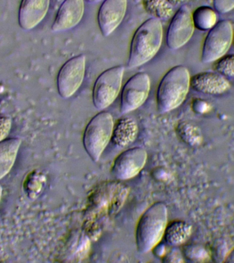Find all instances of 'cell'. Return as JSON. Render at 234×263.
Listing matches in <instances>:
<instances>
[{"instance_id":"cell-24","label":"cell","mask_w":234,"mask_h":263,"mask_svg":"<svg viewBox=\"0 0 234 263\" xmlns=\"http://www.w3.org/2000/svg\"><path fill=\"white\" fill-rule=\"evenodd\" d=\"M12 128V119L9 117L0 116V142L6 139Z\"/></svg>"},{"instance_id":"cell-30","label":"cell","mask_w":234,"mask_h":263,"mask_svg":"<svg viewBox=\"0 0 234 263\" xmlns=\"http://www.w3.org/2000/svg\"><path fill=\"white\" fill-rule=\"evenodd\" d=\"M88 2H90V3H94V2H99L102 1V0H86Z\"/></svg>"},{"instance_id":"cell-7","label":"cell","mask_w":234,"mask_h":263,"mask_svg":"<svg viewBox=\"0 0 234 263\" xmlns=\"http://www.w3.org/2000/svg\"><path fill=\"white\" fill-rule=\"evenodd\" d=\"M86 71V57L76 55L66 62L60 69L57 87L60 96L67 99L73 96L81 86Z\"/></svg>"},{"instance_id":"cell-33","label":"cell","mask_w":234,"mask_h":263,"mask_svg":"<svg viewBox=\"0 0 234 263\" xmlns=\"http://www.w3.org/2000/svg\"><path fill=\"white\" fill-rule=\"evenodd\" d=\"M233 42H234V33H233Z\"/></svg>"},{"instance_id":"cell-29","label":"cell","mask_w":234,"mask_h":263,"mask_svg":"<svg viewBox=\"0 0 234 263\" xmlns=\"http://www.w3.org/2000/svg\"><path fill=\"white\" fill-rule=\"evenodd\" d=\"M2 193H3V187H2V184H0V201H1Z\"/></svg>"},{"instance_id":"cell-9","label":"cell","mask_w":234,"mask_h":263,"mask_svg":"<svg viewBox=\"0 0 234 263\" xmlns=\"http://www.w3.org/2000/svg\"><path fill=\"white\" fill-rule=\"evenodd\" d=\"M192 12L186 5L182 6L174 14L167 31L166 43L171 49H178L184 46L194 32Z\"/></svg>"},{"instance_id":"cell-6","label":"cell","mask_w":234,"mask_h":263,"mask_svg":"<svg viewBox=\"0 0 234 263\" xmlns=\"http://www.w3.org/2000/svg\"><path fill=\"white\" fill-rule=\"evenodd\" d=\"M124 72V67L116 66L99 76L92 90V100L98 110H104L116 100L121 91Z\"/></svg>"},{"instance_id":"cell-18","label":"cell","mask_w":234,"mask_h":263,"mask_svg":"<svg viewBox=\"0 0 234 263\" xmlns=\"http://www.w3.org/2000/svg\"><path fill=\"white\" fill-rule=\"evenodd\" d=\"M192 20L195 28L198 30H210L217 24V13L209 6H200L192 12Z\"/></svg>"},{"instance_id":"cell-12","label":"cell","mask_w":234,"mask_h":263,"mask_svg":"<svg viewBox=\"0 0 234 263\" xmlns=\"http://www.w3.org/2000/svg\"><path fill=\"white\" fill-rule=\"evenodd\" d=\"M51 0H22L18 8V22L23 30L38 26L48 12Z\"/></svg>"},{"instance_id":"cell-22","label":"cell","mask_w":234,"mask_h":263,"mask_svg":"<svg viewBox=\"0 0 234 263\" xmlns=\"http://www.w3.org/2000/svg\"><path fill=\"white\" fill-rule=\"evenodd\" d=\"M184 254L187 258L192 261H203L207 258L206 252L204 249L197 246H188L184 249Z\"/></svg>"},{"instance_id":"cell-25","label":"cell","mask_w":234,"mask_h":263,"mask_svg":"<svg viewBox=\"0 0 234 263\" xmlns=\"http://www.w3.org/2000/svg\"><path fill=\"white\" fill-rule=\"evenodd\" d=\"M209 104L204 100L197 99L193 102L192 108L196 112L205 113L209 110Z\"/></svg>"},{"instance_id":"cell-32","label":"cell","mask_w":234,"mask_h":263,"mask_svg":"<svg viewBox=\"0 0 234 263\" xmlns=\"http://www.w3.org/2000/svg\"><path fill=\"white\" fill-rule=\"evenodd\" d=\"M134 1H135V2H141V0H134Z\"/></svg>"},{"instance_id":"cell-21","label":"cell","mask_w":234,"mask_h":263,"mask_svg":"<svg viewBox=\"0 0 234 263\" xmlns=\"http://www.w3.org/2000/svg\"><path fill=\"white\" fill-rule=\"evenodd\" d=\"M215 69L225 77L234 78V54L225 55L217 61Z\"/></svg>"},{"instance_id":"cell-10","label":"cell","mask_w":234,"mask_h":263,"mask_svg":"<svg viewBox=\"0 0 234 263\" xmlns=\"http://www.w3.org/2000/svg\"><path fill=\"white\" fill-rule=\"evenodd\" d=\"M147 152L142 147L125 150L115 158L112 174L120 180H127L136 176L145 166Z\"/></svg>"},{"instance_id":"cell-20","label":"cell","mask_w":234,"mask_h":263,"mask_svg":"<svg viewBox=\"0 0 234 263\" xmlns=\"http://www.w3.org/2000/svg\"><path fill=\"white\" fill-rule=\"evenodd\" d=\"M178 133L183 141L190 145L200 143L201 136L200 131L195 125L187 122H182L178 125Z\"/></svg>"},{"instance_id":"cell-14","label":"cell","mask_w":234,"mask_h":263,"mask_svg":"<svg viewBox=\"0 0 234 263\" xmlns=\"http://www.w3.org/2000/svg\"><path fill=\"white\" fill-rule=\"evenodd\" d=\"M190 86L197 92L211 96H221L231 88L229 80L219 72H201L190 79Z\"/></svg>"},{"instance_id":"cell-19","label":"cell","mask_w":234,"mask_h":263,"mask_svg":"<svg viewBox=\"0 0 234 263\" xmlns=\"http://www.w3.org/2000/svg\"><path fill=\"white\" fill-rule=\"evenodd\" d=\"M144 4L147 12L155 18L168 20L172 16V5L166 0H145Z\"/></svg>"},{"instance_id":"cell-11","label":"cell","mask_w":234,"mask_h":263,"mask_svg":"<svg viewBox=\"0 0 234 263\" xmlns=\"http://www.w3.org/2000/svg\"><path fill=\"white\" fill-rule=\"evenodd\" d=\"M127 0H104L99 10L98 21L104 36L111 34L123 22L126 13Z\"/></svg>"},{"instance_id":"cell-15","label":"cell","mask_w":234,"mask_h":263,"mask_svg":"<svg viewBox=\"0 0 234 263\" xmlns=\"http://www.w3.org/2000/svg\"><path fill=\"white\" fill-rule=\"evenodd\" d=\"M138 134L136 121L131 117H123L115 123L111 141L118 147H127L135 141Z\"/></svg>"},{"instance_id":"cell-4","label":"cell","mask_w":234,"mask_h":263,"mask_svg":"<svg viewBox=\"0 0 234 263\" xmlns=\"http://www.w3.org/2000/svg\"><path fill=\"white\" fill-rule=\"evenodd\" d=\"M114 122L110 112L102 111L88 123L84 131L83 143L88 156L98 162L112 140Z\"/></svg>"},{"instance_id":"cell-16","label":"cell","mask_w":234,"mask_h":263,"mask_svg":"<svg viewBox=\"0 0 234 263\" xmlns=\"http://www.w3.org/2000/svg\"><path fill=\"white\" fill-rule=\"evenodd\" d=\"M22 140L18 138L6 139L0 142V180L7 176L16 161Z\"/></svg>"},{"instance_id":"cell-8","label":"cell","mask_w":234,"mask_h":263,"mask_svg":"<svg viewBox=\"0 0 234 263\" xmlns=\"http://www.w3.org/2000/svg\"><path fill=\"white\" fill-rule=\"evenodd\" d=\"M151 88L149 75L141 72L133 76L123 86L121 98V112L125 115L136 110L146 102Z\"/></svg>"},{"instance_id":"cell-2","label":"cell","mask_w":234,"mask_h":263,"mask_svg":"<svg viewBox=\"0 0 234 263\" xmlns=\"http://www.w3.org/2000/svg\"><path fill=\"white\" fill-rule=\"evenodd\" d=\"M168 225V209L164 203H153L140 218L135 231L138 251L146 254L164 238Z\"/></svg>"},{"instance_id":"cell-28","label":"cell","mask_w":234,"mask_h":263,"mask_svg":"<svg viewBox=\"0 0 234 263\" xmlns=\"http://www.w3.org/2000/svg\"><path fill=\"white\" fill-rule=\"evenodd\" d=\"M226 262H234V250L231 251V253L229 254V256L227 257Z\"/></svg>"},{"instance_id":"cell-1","label":"cell","mask_w":234,"mask_h":263,"mask_svg":"<svg viewBox=\"0 0 234 263\" xmlns=\"http://www.w3.org/2000/svg\"><path fill=\"white\" fill-rule=\"evenodd\" d=\"M163 39L161 20L151 18L144 22L133 35L127 66L141 67L151 61L158 52Z\"/></svg>"},{"instance_id":"cell-17","label":"cell","mask_w":234,"mask_h":263,"mask_svg":"<svg viewBox=\"0 0 234 263\" xmlns=\"http://www.w3.org/2000/svg\"><path fill=\"white\" fill-rule=\"evenodd\" d=\"M192 234V226L184 221L177 220L166 226L164 238L166 243L172 247L184 244Z\"/></svg>"},{"instance_id":"cell-31","label":"cell","mask_w":234,"mask_h":263,"mask_svg":"<svg viewBox=\"0 0 234 263\" xmlns=\"http://www.w3.org/2000/svg\"><path fill=\"white\" fill-rule=\"evenodd\" d=\"M55 1L56 2H63L64 1H65V0H55Z\"/></svg>"},{"instance_id":"cell-5","label":"cell","mask_w":234,"mask_h":263,"mask_svg":"<svg viewBox=\"0 0 234 263\" xmlns=\"http://www.w3.org/2000/svg\"><path fill=\"white\" fill-rule=\"evenodd\" d=\"M233 26L229 21L217 22L205 37L201 61L204 63H213L227 54L233 42Z\"/></svg>"},{"instance_id":"cell-27","label":"cell","mask_w":234,"mask_h":263,"mask_svg":"<svg viewBox=\"0 0 234 263\" xmlns=\"http://www.w3.org/2000/svg\"><path fill=\"white\" fill-rule=\"evenodd\" d=\"M171 5H178V4L184 3L186 0H166Z\"/></svg>"},{"instance_id":"cell-3","label":"cell","mask_w":234,"mask_h":263,"mask_svg":"<svg viewBox=\"0 0 234 263\" xmlns=\"http://www.w3.org/2000/svg\"><path fill=\"white\" fill-rule=\"evenodd\" d=\"M190 72L183 65L176 66L160 82L157 92L158 109L166 113L178 108L186 100L190 87Z\"/></svg>"},{"instance_id":"cell-26","label":"cell","mask_w":234,"mask_h":263,"mask_svg":"<svg viewBox=\"0 0 234 263\" xmlns=\"http://www.w3.org/2000/svg\"><path fill=\"white\" fill-rule=\"evenodd\" d=\"M178 252V251L176 250L170 251L169 253H168V254H166L165 256H164V262H179V261H180L178 258H180Z\"/></svg>"},{"instance_id":"cell-23","label":"cell","mask_w":234,"mask_h":263,"mask_svg":"<svg viewBox=\"0 0 234 263\" xmlns=\"http://www.w3.org/2000/svg\"><path fill=\"white\" fill-rule=\"evenodd\" d=\"M216 11L221 14H226L234 9V0H213Z\"/></svg>"},{"instance_id":"cell-13","label":"cell","mask_w":234,"mask_h":263,"mask_svg":"<svg viewBox=\"0 0 234 263\" xmlns=\"http://www.w3.org/2000/svg\"><path fill=\"white\" fill-rule=\"evenodd\" d=\"M84 0H65L62 3L51 30L61 32L75 28L83 17Z\"/></svg>"}]
</instances>
